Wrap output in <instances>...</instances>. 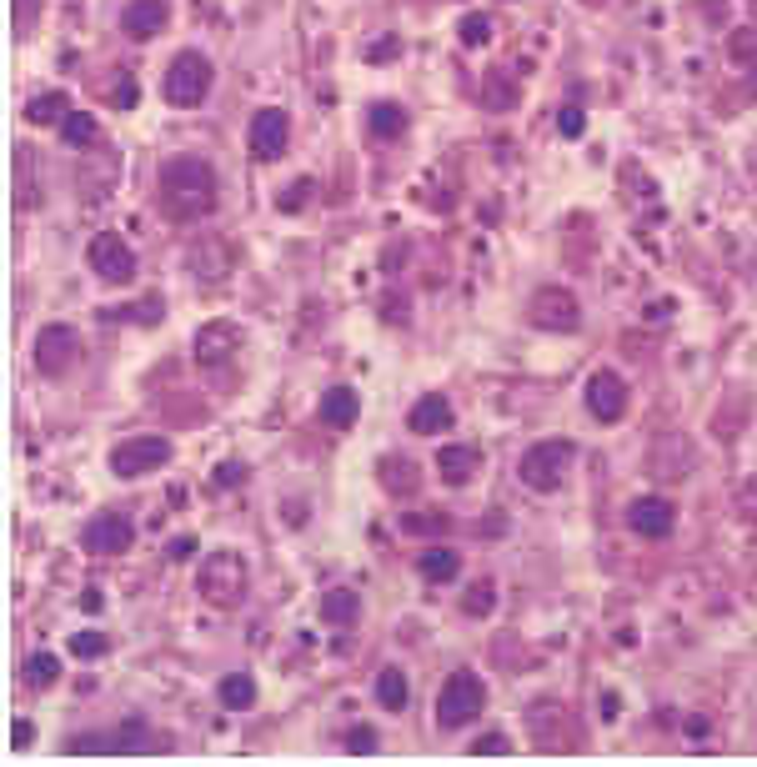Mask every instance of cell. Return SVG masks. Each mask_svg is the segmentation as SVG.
Listing matches in <instances>:
<instances>
[{
	"label": "cell",
	"mask_w": 757,
	"mask_h": 767,
	"mask_svg": "<svg viewBox=\"0 0 757 767\" xmlns=\"http://www.w3.org/2000/svg\"><path fill=\"white\" fill-rule=\"evenodd\" d=\"M527 316H532L537 331H557V336H567V331L582 326V301H577L567 286H542V291H532Z\"/></svg>",
	"instance_id": "6"
},
{
	"label": "cell",
	"mask_w": 757,
	"mask_h": 767,
	"mask_svg": "<svg viewBox=\"0 0 757 767\" xmlns=\"http://www.w3.org/2000/svg\"><path fill=\"white\" fill-rule=\"evenodd\" d=\"M136 101H141V86L121 81V86H116V106H136Z\"/></svg>",
	"instance_id": "50"
},
{
	"label": "cell",
	"mask_w": 757,
	"mask_h": 767,
	"mask_svg": "<svg viewBox=\"0 0 757 767\" xmlns=\"http://www.w3.org/2000/svg\"><path fill=\"white\" fill-rule=\"evenodd\" d=\"M156 186H161V211H166L171 221H201V216H211L216 201H221L216 166L201 161V156H171V161H161Z\"/></svg>",
	"instance_id": "1"
},
{
	"label": "cell",
	"mask_w": 757,
	"mask_h": 767,
	"mask_svg": "<svg viewBox=\"0 0 757 767\" xmlns=\"http://www.w3.org/2000/svg\"><path fill=\"white\" fill-rule=\"evenodd\" d=\"M482 106H487V111H512V106H517V86H512L507 76H487Z\"/></svg>",
	"instance_id": "36"
},
{
	"label": "cell",
	"mask_w": 757,
	"mask_h": 767,
	"mask_svg": "<svg viewBox=\"0 0 757 767\" xmlns=\"http://www.w3.org/2000/svg\"><path fill=\"white\" fill-rule=\"evenodd\" d=\"M482 707H487V682L472 667L452 672L442 682V692H437V722L442 727H467V722L482 717Z\"/></svg>",
	"instance_id": "4"
},
{
	"label": "cell",
	"mask_w": 757,
	"mask_h": 767,
	"mask_svg": "<svg viewBox=\"0 0 757 767\" xmlns=\"http://www.w3.org/2000/svg\"><path fill=\"white\" fill-rule=\"evenodd\" d=\"M211 81H216V71H211V61L201 56V51H181L171 66H166V101L176 106V111H191V106H201L206 96H211Z\"/></svg>",
	"instance_id": "5"
},
{
	"label": "cell",
	"mask_w": 757,
	"mask_h": 767,
	"mask_svg": "<svg viewBox=\"0 0 757 767\" xmlns=\"http://www.w3.org/2000/svg\"><path fill=\"white\" fill-rule=\"evenodd\" d=\"M66 116H71L66 91H46V96H36V101L26 106V121H31V126H66Z\"/></svg>",
	"instance_id": "27"
},
{
	"label": "cell",
	"mask_w": 757,
	"mask_h": 767,
	"mask_svg": "<svg viewBox=\"0 0 757 767\" xmlns=\"http://www.w3.org/2000/svg\"><path fill=\"white\" fill-rule=\"evenodd\" d=\"M311 196H316V181H291V186H281L276 191V211H286V216H296V211H306L311 206Z\"/></svg>",
	"instance_id": "34"
},
{
	"label": "cell",
	"mask_w": 757,
	"mask_h": 767,
	"mask_svg": "<svg viewBox=\"0 0 757 767\" xmlns=\"http://www.w3.org/2000/svg\"><path fill=\"white\" fill-rule=\"evenodd\" d=\"M527 727H532V747L537 752H572L577 747V722L562 702H537L527 712Z\"/></svg>",
	"instance_id": "7"
},
{
	"label": "cell",
	"mask_w": 757,
	"mask_h": 767,
	"mask_svg": "<svg viewBox=\"0 0 757 767\" xmlns=\"http://www.w3.org/2000/svg\"><path fill=\"white\" fill-rule=\"evenodd\" d=\"M557 131H562L567 141H577V136L587 131V111H582V106H562V111H557Z\"/></svg>",
	"instance_id": "42"
},
{
	"label": "cell",
	"mask_w": 757,
	"mask_h": 767,
	"mask_svg": "<svg viewBox=\"0 0 757 767\" xmlns=\"http://www.w3.org/2000/svg\"><path fill=\"white\" fill-rule=\"evenodd\" d=\"M186 266H191V276H196V281L216 286V281H226V276H231V266H236V251H231V241H221V236H206V241H196V246H191Z\"/></svg>",
	"instance_id": "16"
},
{
	"label": "cell",
	"mask_w": 757,
	"mask_h": 767,
	"mask_svg": "<svg viewBox=\"0 0 757 767\" xmlns=\"http://www.w3.org/2000/svg\"><path fill=\"white\" fill-rule=\"evenodd\" d=\"M236 346H241V331H236L231 321H216V326H206V331L196 336V361H201L206 371H216V366L236 361Z\"/></svg>",
	"instance_id": "18"
},
{
	"label": "cell",
	"mask_w": 757,
	"mask_h": 767,
	"mask_svg": "<svg viewBox=\"0 0 757 767\" xmlns=\"http://www.w3.org/2000/svg\"><path fill=\"white\" fill-rule=\"evenodd\" d=\"M472 752H477V757H502V752H512V737H507V732H482V737L472 742Z\"/></svg>",
	"instance_id": "43"
},
{
	"label": "cell",
	"mask_w": 757,
	"mask_h": 767,
	"mask_svg": "<svg viewBox=\"0 0 757 767\" xmlns=\"http://www.w3.org/2000/svg\"><path fill=\"white\" fill-rule=\"evenodd\" d=\"M286 141H291V116L281 106H261L251 116V131H246V146L256 161H281L286 156Z\"/></svg>",
	"instance_id": "10"
},
{
	"label": "cell",
	"mask_w": 757,
	"mask_h": 767,
	"mask_svg": "<svg viewBox=\"0 0 757 767\" xmlns=\"http://www.w3.org/2000/svg\"><path fill=\"white\" fill-rule=\"evenodd\" d=\"M356 417H361V397H356L351 387H331V392L321 397V422H326V427L346 432V427H356Z\"/></svg>",
	"instance_id": "23"
},
{
	"label": "cell",
	"mask_w": 757,
	"mask_h": 767,
	"mask_svg": "<svg viewBox=\"0 0 757 767\" xmlns=\"http://www.w3.org/2000/svg\"><path fill=\"white\" fill-rule=\"evenodd\" d=\"M361 617V597L351 592V587H331L326 597H321V622H331V627H351Z\"/></svg>",
	"instance_id": "26"
},
{
	"label": "cell",
	"mask_w": 757,
	"mask_h": 767,
	"mask_svg": "<svg viewBox=\"0 0 757 767\" xmlns=\"http://www.w3.org/2000/svg\"><path fill=\"white\" fill-rule=\"evenodd\" d=\"M166 462H171L166 437H131V442H116V452H111L116 477H146V472H161Z\"/></svg>",
	"instance_id": "9"
},
{
	"label": "cell",
	"mask_w": 757,
	"mask_h": 767,
	"mask_svg": "<svg viewBox=\"0 0 757 767\" xmlns=\"http://www.w3.org/2000/svg\"><path fill=\"white\" fill-rule=\"evenodd\" d=\"M376 702H382L387 712L407 707V672L402 667H382V672H376Z\"/></svg>",
	"instance_id": "29"
},
{
	"label": "cell",
	"mask_w": 757,
	"mask_h": 767,
	"mask_svg": "<svg viewBox=\"0 0 757 767\" xmlns=\"http://www.w3.org/2000/svg\"><path fill=\"white\" fill-rule=\"evenodd\" d=\"M382 311H387V316H392V321H397V326H402V316H407V306H402V301H397V296H392V301H387V306H382Z\"/></svg>",
	"instance_id": "53"
},
{
	"label": "cell",
	"mask_w": 757,
	"mask_h": 767,
	"mask_svg": "<svg viewBox=\"0 0 757 767\" xmlns=\"http://www.w3.org/2000/svg\"><path fill=\"white\" fill-rule=\"evenodd\" d=\"M687 737H692V742L707 737V717H692V722H687Z\"/></svg>",
	"instance_id": "54"
},
{
	"label": "cell",
	"mask_w": 757,
	"mask_h": 767,
	"mask_svg": "<svg viewBox=\"0 0 757 767\" xmlns=\"http://www.w3.org/2000/svg\"><path fill=\"white\" fill-rule=\"evenodd\" d=\"M502 532H507V517L502 512H487L482 517V537H502Z\"/></svg>",
	"instance_id": "49"
},
{
	"label": "cell",
	"mask_w": 757,
	"mask_h": 767,
	"mask_svg": "<svg viewBox=\"0 0 757 767\" xmlns=\"http://www.w3.org/2000/svg\"><path fill=\"white\" fill-rule=\"evenodd\" d=\"M732 507H737V517H742L747 527H757V477H747V482L732 492Z\"/></svg>",
	"instance_id": "40"
},
{
	"label": "cell",
	"mask_w": 757,
	"mask_h": 767,
	"mask_svg": "<svg viewBox=\"0 0 757 767\" xmlns=\"http://www.w3.org/2000/svg\"><path fill=\"white\" fill-rule=\"evenodd\" d=\"M572 462H577V442H567V437H552V442H537V447H527V452H522V462H517V477H522V487H527V492H537V497H552V492L567 482Z\"/></svg>",
	"instance_id": "2"
},
{
	"label": "cell",
	"mask_w": 757,
	"mask_h": 767,
	"mask_svg": "<svg viewBox=\"0 0 757 767\" xmlns=\"http://www.w3.org/2000/svg\"><path fill=\"white\" fill-rule=\"evenodd\" d=\"M376 742L382 737H376V727H366V722L346 732V752H376Z\"/></svg>",
	"instance_id": "44"
},
{
	"label": "cell",
	"mask_w": 757,
	"mask_h": 767,
	"mask_svg": "<svg viewBox=\"0 0 757 767\" xmlns=\"http://www.w3.org/2000/svg\"><path fill=\"white\" fill-rule=\"evenodd\" d=\"M246 477H251L246 462H216V467H211V487H216V492H231V487H241Z\"/></svg>",
	"instance_id": "39"
},
{
	"label": "cell",
	"mask_w": 757,
	"mask_h": 767,
	"mask_svg": "<svg viewBox=\"0 0 757 767\" xmlns=\"http://www.w3.org/2000/svg\"><path fill=\"white\" fill-rule=\"evenodd\" d=\"M407 427H412L417 437H442V432L452 427V402H447V397H437V392H432V397H422V402L407 412Z\"/></svg>",
	"instance_id": "20"
},
{
	"label": "cell",
	"mask_w": 757,
	"mask_h": 767,
	"mask_svg": "<svg viewBox=\"0 0 757 767\" xmlns=\"http://www.w3.org/2000/svg\"><path fill=\"white\" fill-rule=\"evenodd\" d=\"M131 542H136V527H131L121 512H101V517H91V522L81 527V547L96 552V557H121Z\"/></svg>",
	"instance_id": "14"
},
{
	"label": "cell",
	"mask_w": 757,
	"mask_h": 767,
	"mask_svg": "<svg viewBox=\"0 0 757 767\" xmlns=\"http://www.w3.org/2000/svg\"><path fill=\"white\" fill-rule=\"evenodd\" d=\"M36 171H41L36 151H31V146H16V206H21V211H36V206H41V181H36Z\"/></svg>",
	"instance_id": "22"
},
{
	"label": "cell",
	"mask_w": 757,
	"mask_h": 767,
	"mask_svg": "<svg viewBox=\"0 0 757 767\" xmlns=\"http://www.w3.org/2000/svg\"><path fill=\"white\" fill-rule=\"evenodd\" d=\"M457 36H462V46H487L492 41V21L487 16H467Z\"/></svg>",
	"instance_id": "41"
},
{
	"label": "cell",
	"mask_w": 757,
	"mask_h": 767,
	"mask_svg": "<svg viewBox=\"0 0 757 767\" xmlns=\"http://www.w3.org/2000/svg\"><path fill=\"white\" fill-rule=\"evenodd\" d=\"M36 16H41V0H16V31L21 36L36 26Z\"/></svg>",
	"instance_id": "47"
},
{
	"label": "cell",
	"mask_w": 757,
	"mask_h": 767,
	"mask_svg": "<svg viewBox=\"0 0 757 767\" xmlns=\"http://www.w3.org/2000/svg\"><path fill=\"white\" fill-rule=\"evenodd\" d=\"M26 682H31V687L61 682V657H56V652H31V657H26Z\"/></svg>",
	"instance_id": "33"
},
{
	"label": "cell",
	"mask_w": 757,
	"mask_h": 767,
	"mask_svg": "<svg viewBox=\"0 0 757 767\" xmlns=\"http://www.w3.org/2000/svg\"><path fill=\"white\" fill-rule=\"evenodd\" d=\"M727 51H732V61H747V66H752V61H757V36H752V31H737Z\"/></svg>",
	"instance_id": "46"
},
{
	"label": "cell",
	"mask_w": 757,
	"mask_h": 767,
	"mask_svg": "<svg viewBox=\"0 0 757 767\" xmlns=\"http://www.w3.org/2000/svg\"><path fill=\"white\" fill-rule=\"evenodd\" d=\"M366 131H371L376 141H397V136L407 131V106H397V101H376V106L366 111Z\"/></svg>",
	"instance_id": "25"
},
{
	"label": "cell",
	"mask_w": 757,
	"mask_h": 767,
	"mask_svg": "<svg viewBox=\"0 0 757 767\" xmlns=\"http://www.w3.org/2000/svg\"><path fill=\"white\" fill-rule=\"evenodd\" d=\"M216 697H221V707L246 712V707H256V677H246V672H226L221 687H216Z\"/></svg>",
	"instance_id": "28"
},
{
	"label": "cell",
	"mask_w": 757,
	"mask_h": 767,
	"mask_svg": "<svg viewBox=\"0 0 757 767\" xmlns=\"http://www.w3.org/2000/svg\"><path fill=\"white\" fill-rule=\"evenodd\" d=\"M76 361H81V336H76V326L56 321V326H46V331L36 336V366H41V376H66Z\"/></svg>",
	"instance_id": "11"
},
{
	"label": "cell",
	"mask_w": 757,
	"mask_h": 767,
	"mask_svg": "<svg viewBox=\"0 0 757 767\" xmlns=\"http://www.w3.org/2000/svg\"><path fill=\"white\" fill-rule=\"evenodd\" d=\"M96 136H101V126H96V116H86V111H71V116H66V126H61V141H66V146H76V151H81V146H91Z\"/></svg>",
	"instance_id": "31"
},
{
	"label": "cell",
	"mask_w": 757,
	"mask_h": 767,
	"mask_svg": "<svg viewBox=\"0 0 757 767\" xmlns=\"http://www.w3.org/2000/svg\"><path fill=\"white\" fill-rule=\"evenodd\" d=\"M692 462H697V452H692L687 437H662V442H652V452H647V467H652L657 477H667V482H682V477L692 472Z\"/></svg>",
	"instance_id": "17"
},
{
	"label": "cell",
	"mask_w": 757,
	"mask_h": 767,
	"mask_svg": "<svg viewBox=\"0 0 757 767\" xmlns=\"http://www.w3.org/2000/svg\"><path fill=\"white\" fill-rule=\"evenodd\" d=\"M36 742V727L26 722V717H16V727H11V747H31Z\"/></svg>",
	"instance_id": "48"
},
{
	"label": "cell",
	"mask_w": 757,
	"mask_h": 767,
	"mask_svg": "<svg viewBox=\"0 0 757 767\" xmlns=\"http://www.w3.org/2000/svg\"><path fill=\"white\" fill-rule=\"evenodd\" d=\"M166 21H171L166 0H131V6L121 11V31H126V36H136V41L161 36V31H166Z\"/></svg>",
	"instance_id": "19"
},
{
	"label": "cell",
	"mask_w": 757,
	"mask_h": 767,
	"mask_svg": "<svg viewBox=\"0 0 757 767\" xmlns=\"http://www.w3.org/2000/svg\"><path fill=\"white\" fill-rule=\"evenodd\" d=\"M376 482H382L392 497H412L422 487V467L412 457H382L376 462Z\"/></svg>",
	"instance_id": "21"
},
{
	"label": "cell",
	"mask_w": 757,
	"mask_h": 767,
	"mask_svg": "<svg viewBox=\"0 0 757 767\" xmlns=\"http://www.w3.org/2000/svg\"><path fill=\"white\" fill-rule=\"evenodd\" d=\"M66 747L71 752H146V747H161V742L146 737V722L141 717H126L116 732H86V737H71Z\"/></svg>",
	"instance_id": "13"
},
{
	"label": "cell",
	"mask_w": 757,
	"mask_h": 767,
	"mask_svg": "<svg viewBox=\"0 0 757 767\" xmlns=\"http://www.w3.org/2000/svg\"><path fill=\"white\" fill-rule=\"evenodd\" d=\"M752 96H757V76H752Z\"/></svg>",
	"instance_id": "55"
},
{
	"label": "cell",
	"mask_w": 757,
	"mask_h": 767,
	"mask_svg": "<svg viewBox=\"0 0 757 767\" xmlns=\"http://www.w3.org/2000/svg\"><path fill=\"white\" fill-rule=\"evenodd\" d=\"M246 582H251V572H246V562L236 552H211L201 562V572H196V592L211 607H221V612H231V607L246 602Z\"/></svg>",
	"instance_id": "3"
},
{
	"label": "cell",
	"mask_w": 757,
	"mask_h": 767,
	"mask_svg": "<svg viewBox=\"0 0 757 767\" xmlns=\"http://www.w3.org/2000/svg\"><path fill=\"white\" fill-rule=\"evenodd\" d=\"M81 607H86V612H101V607H106V597H101V592H96V587H91V592H86V597H81Z\"/></svg>",
	"instance_id": "52"
},
{
	"label": "cell",
	"mask_w": 757,
	"mask_h": 767,
	"mask_svg": "<svg viewBox=\"0 0 757 767\" xmlns=\"http://www.w3.org/2000/svg\"><path fill=\"white\" fill-rule=\"evenodd\" d=\"M457 567H462V562H457V552H452V547H427V552L417 557V572H422L427 582H452V577H457Z\"/></svg>",
	"instance_id": "30"
},
{
	"label": "cell",
	"mask_w": 757,
	"mask_h": 767,
	"mask_svg": "<svg viewBox=\"0 0 757 767\" xmlns=\"http://www.w3.org/2000/svg\"><path fill=\"white\" fill-rule=\"evenodd\" d=\"M361 56H366V66H392V61L402 56V41H397V36H376Z\"/></svg>",
	"instance_id": "38"
},
{
	"label": "cell",
	"mask_w": 757,
	"mask_h": 767,
	"mask_svg": "<svg viewBox=\"0 0 757 767\" xmlns=\"http://www.w3.org/2000/svg\"><path fill=\"white\" fill-rule=\"evenodd\" d=\"M627 402H632V392H627V381L617 371H592L587 376V412H592V422H602V427L622 422Z\"/></svg>",
	"instance_id": "12"
},
{
	"label": "cell",
	"mask_w": 757,
	"mask_h": 767,
	"mask_svg": "<svg viewBox=\"0 0 757 767\" xmlns=\"http://www.w3.org/2000/svg\"><path fill=\"white\" fill-rule=\"evenodd\" d=\"M437 467H442V482L467 487V482L477 477L482 457H477V447H442V452H437Z\"/></svg>",
	"instance_id": "24"
},
{
	"label": "cell",
	"mask_w": 757,
	"mask_h": 767,
	"mask_svg": "<svg viewBox=\"0 0 757 767\" xmlns=\"http://www.w3.org/2000/svg\"><path fill=\"white\" fill-rule=\"evenodd\" d=\"M447 527H452L447 512H407V517H402V532H407V537H442Z\"/></svg>",
	"instance_id": "32"
},
{
	"label": "cell",
	"mask_w": 757,
	"mask_h": 767,
	"mask_svg": "<svg viewBox=\"0 0 757 767\" xmlns=\"http://www.w3.org/2000/svg\"><path fill=\"white\" fill-rule=\"evenodd\" d=\"M111 316H126V321H141V326H156V321H161V301L151 296L146 306H131V311H111Z\"/></svg>",
	"instance_id": "45"
},
{
	"label": "cell",
	"mask_w": 757,
	"mask_h": 767,
	"mask_svg": "<svg viewBox=\"0 0 757 767\" xmlns=\"http://www.w3.org/2000/svg\"><path fill=\"white\" fill-rule=\"evenodd\" d=\"M106 652H111V637L106 632H76L71 637V657H81V662H96Z\"/></svg>",
	"instance_id": "37"
},
{
	"label": "cell",
	"mask_w": 757,
	"mask_h": 767,
	"mask_svg": "<svg viewBox=\"0 0 757 767\" xmlns=\"http://www.w3.org/2000/svg\"><path fill=\"white\" fill-rule=\"evenodd\" d=\"M191 552H196V542H191V537H181V542H171V562H176V557H191Z\"/></svg>",
	"instance_id": "51"
},
{
	"label": "cell",
	"mask_w": 757,
	"mask_h": 767,
	"mask_svg": "<svg viewBox=\"0 0 757 767\" xmlns=\"http://www.w3.org/2000/svg\"><path fill=\"white\" fill-rule=\"evenodd\" d=\"M86 261H91V271H96L101 281H111V286H126V281L136 276V251H131V241L116 236V231H101V236L86 246Z\"/></svg>",
	"instance_id": "8"
},
{
	"label": "cell",
	"mask_w": 757,
	"mask_h": 767,
	"mask_svg": "<svg viewBox=\"0 0 757 767\" xmlns=\"http://www.w3.org/2000/svg\"><path fill=\"white\" fill-rule=\"evenodd\" d=\"M492 602H497V582H492V577H477V582L467 587V597H462V612H467V617H487Z\"/></svg>",
	"instance_id": "35"
},
{
	"label": "cell",
	"mask_w": 757,
	"mask_h": 767,
	"mask_svg": "<svg viewBox=\"0 0 757 767\" xmlns=\"http://www.w3.org/2000/svg\"><path fill=\"white\" fill-rule=\"evenodd\" d=\"M627 527H632L637 537H647V542H662V537H672V527H677V507H672L667 497H637V502L627 507Z\"/></svg>",
	"instance_id": "15"
}]
</instances>
